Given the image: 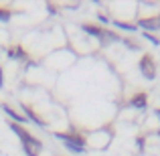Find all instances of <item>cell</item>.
I'll return each instance as SVG.
<instances>
[{
  "label": "cell",
  "instance_id": "8",
  "mask_svg": "<svg viewBox=\"0 0 160 156\" xmlns=\"http://www.w3.org/2000/svg\"><path fill=\"white\" fill-rule=\"evenodd\" d=\"M4 85V73H2V65H0V89H2Z\"/></svg>",
  "mask_w": 160,
  "mask_h": 156
},
{
  "label": "cell",
  "instance_id": "2",
  "mask_svg": "<svg viewBox=\"0 0 160 156\" xmlns=\"http://www.w3.org/2000/svg\"><path fill=\"white\" fill-rule=\"evenodd\" d=\"M140 71H142V75H144V77L154 79V75H156V69H154L152 57H148V55H146V57L142 59V61H140Z\"/></svg>",
  "mask_w": 160,
  "mask_h": 156
},
{
  "label": "cell",
  "instance_id": "1",
  "mask_svg": "<svg viewBox=\"0 0 160 156\" xmlns=\"http://www.w3.org/2000/svg\"><path fill=\"white\" fill-rule=\"evenodd\" d=\"M10 128L14 130V134L20 138V142H22V148H24V152H27L28 156H39V152L43 150V142H41L39 138H35L32 134H28L27 130L22 128V126L14 124V122H10Z\"/></svg>",
  "mask_w": 160,
  "mask_h": 156
},
{
  "label": "cell",
  "instance_id": "7",
  "mask_svg": "<svg viewBox=\"0 0 160 156\" xmlns=\"http://www.w3.org/2000/svg\"><path fill=\"white\" fill-rule=\"evenodd\" d=\"M0 20H2V23H8V20H10V10L0 6Z\"/></svg>",
  "mask_w": 160,
  "mask_h": 156
},
{
  "label": "cell",
  "instance_id": "5",
  "mask_svg": "<svg viewBox=\"0 0 160 156\" xmlns=\"http://www.w3.org/2000/svg\"><path fill=\"white\" fill-rule=\"evenodd\" d=\"M8 57L10 59H27V53H24V49L22 47H12V49H8Z\"/></svg>",
  "mask_w": 160,
  "mask_h": 156
},
{
  "label": "cell",
  "instance_id": "3",
  "mask_svg": "<svg viewBox=\"0 0 160 156\" xmlns=\"http://www.w3.org/2000/svg\"><path fill=\"white\" fill-rule=\"evenodd\" d=\"M22 109H24V113H27V116H28V120H31L32 124H37V126H39V128H47V122H43V120H41V118L37 116V113L32 112V109L28 108V105H22Z\"/></svg>",
  "mask_w": 160,
  "mask_h": 156
},
{
  "label": "cell",
  "instance_id": "4",
  "mask_svg": "<svg viewBox=\"0 0 160 156\" xmlns=\"http://www.w3.org/2000/svg\"><path fill=\"white\" fill-rule=\"evenodd\" d=\"M2 109H4V112H6V113H8V116H10V118H12V122H14V124H16V122H18V124H24V122L28 120V118L20 116L18 112H14V109H12L10 105H6V103H2Z\"/></svg>",
  "mask_w": 160,
  "mask_h": 156
},
{
  "label": "cell",
  "instance_id": "6",
  "mask_svg": "<svg viewBox=\"0 0 160 156\" xmlns=\"http://www.w3.org/2000/svg\"><path fill=\"white\" fill-rule=\"evenodd\" d=\"M134 105V108H144L146 105V95L144 93H140V95H136V98H132V102H130Z\"/></svg>",
  "mask_w": 160,
  "mask_h": 156
}]
</instances>
